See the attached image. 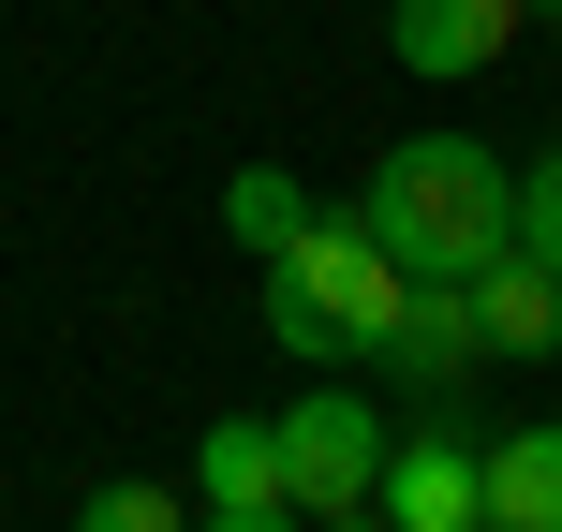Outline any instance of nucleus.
<instances>
[{
	"mask_svg": "<svg viewBox=\"0 0 562 532\" xmlns=\"http://www.w3.org/2000/svg\"><path fill=\"white\" fill-rule=\"evenodd\" d=\"M356 223L385 237L400 281H474L518 237V178L488 163L474 134H400L385 163H370V207H356Z\"/></svg>",
	"mask_w": 562,
	"mask_h": 532,
	"instance_id": "f257e3e1",
	"label": "nucleus"
},
{
	"mask_svg": "<svg viewBox=\"0 0 562 532\" xmlns=\"http://www.w3.org/2000/svg\"><path fill=\"white\" fill-rule=\"evenodd\" d=\"M400 296H415V281L385 267V237H370L356 207H311L296 252H267V340L281 355H385Z\"/></svg>",
	"mask_w": 562,
	"mask_h": 532,
	"instance_id": "f03ea898",
	"label": "nucleus"
},
{
	"mask_svg": "<svg viewBox=\"0 0 562 532\" xmlns=\"http://www.w3.org/2000/svg\"><path fill=\"white\" fill-rule=\"evenodd\" d=\"M370 488H385V415H370L356 385H311L296 415H281V503H311V518H356Z\"/></svg>",
	"mask_w": 562,
	"mask_h": 532,
	"instance_id": "7ed1b4c3",
	"label": "nucleus"
},
{
	"mask_svg": "<svg viewBox=\"0 0 562 532\" xmlns=\"http://www.w3.org/2000/svg\"><path fill=\"white\" fill-rule=\"evenodd\" d=\"M518 30H533V0H400V15H385V45H400V75L459 89V75H488Z\"/></svg>",
	"mask_w": 562,
	"mask_h": 532,
	"instance_id": "20e7f679",
	"label": "nucleus"
},
{
	"mask_svg": "<svg viewBox=\"0 0 562 532\" xmlns=\"http://www.w3.org/2000/svg\"><path fill=\"white\" fill-rule=\"evenodd\" d=\"M385 532H488V474L474 444H385Z\"/></svg>",
	"mask_w": 562,
	"mask_h": 532,
	"instance_id": "39448f33",
	"label": "nucleus"
},
{
	"mask_svg": "<svg viewBox=\"0 0 562 532\" xmlns=\"http://www.w3.org/2000/svg\"><path fill=\"white\" fill-rule=\"evenodd\" d=\"M459 296H474V340H488V355H548V340H562V267L518 252V237L459 281Z\"/></svg>",
	"mask_w": 562,
	"mask_h": 532,
	"instance_id": "423d86ee",
	"label": "nucleus"
},
{
	"mask_svg": "<svg viewBox=\"0 0 562 532\" xmlns=\"http://www.w3.org/2000/svg\"><path fill=\"white\" fill-rule=\"evenodd\" d=\"M474 355H488V340H474V296H459V281H415L400 326H385V370H400V385H459Z\"/></svg>",
	"mask_w": 562,
	"mask_h": 532,
	"instance_id": "0eeeda50",
	"label": "nucleus"
},
{
	"mask_svg": "<svg viewBox=\"0 0 562 532\" xmlns=\"http://www.w3.org/2000/svg\"><path fill=\"white\" fill-rule=\"evenodd\" d=\"M193 474H207V518H267L281 503V415H223L193 444Z\"/></svg>",
	"mask_w": 562,
	"mask_h": 532,
	"instance_id": "6e6552de",
	"label": "nucleus"
},
{
	"mask_svg": "<svg viewBox=\"0 0 562 532\" xmlns=\"http://www.w3.org/2000/svg\"><path fill=\"white\" fill-rule=\"evenodd\" d=\"M474 474H488V532H562V429H504Z\"/></svg>",
	"mask_w": 562,
	"mask_h": 532,
	"instance_id": "1a4fd4ad",
	"label": "nucleus"
},
{
	"mask_svg": "<svg viewBox=\"0 0 562 532\" xmlns=\"http://www.w3.org/2000/svg\"><path fill=\"white\" fill-rule=\"evenodd\" d=\"M296 223H311V193H296V178H281V163H237L223 178V237H237V252H296Z\"/></svg>",
	"mask_w": 562,
	"mask_h": 532,
	"instance_id": "9d476101",
	"label": "nucleus"
},
{
	"mask_svg": "<svg viewBox=\"0 0 562 532\" xmlns=\"http://www.w3.org/2000/svg\"><path fill=\"white\" fill-rule=\"evenodd\" d=\"M75 532H178V503H164V488H134V474H119V488H89V503H75Z\"/></svg>",
	"mask_w": 562,
	"mask_h": 532,
	"instance_id": "9b49d317",
	"label": "nucleus"
},
{
	"mask_svg": "<svg viewBox=\"0 0 562 532\" xmlns=\"http://www.w3.org/2000/svg\"><path fill=\"white\" fill-rule=\"evenodd\" d=\"M518 252H548V267H562V148L518 178Z\"/></svg>",
	"mask_w": 562,
	"mask_h": 532,
	"instance_id": "f8f14e48",
	"label": "nucleus"
},
{
	"mask_svg": "<svg viewBox=\"0 0 562 532\" xmlns=\"http://www.w3.org/2000/svg\"><path fill=\"white\" fill-rule=\"evenodd\" d=\"M207 532H296V503H267V518H207Z\"/></svg>",
	"mask_w": 562,
	"mask_h": 532,
	"instance_id": "ddd939ff",
	"label": "nucleus"
},
{
	"mask_svg": "<svg viewBox=\"0 0 562 532\" xmlns=\"http://www.w3.org/2000/svg\"><path fill=\"white\" fill-rule=\"evenodd\" d=\"M326 532H385V503H356V518H326Z\"/></svg>",
	"mask_w": 562,
	"mask_h": 532,
	"instance_id": "4468645a",
	"label": "nucleus"
}]
</instances>
